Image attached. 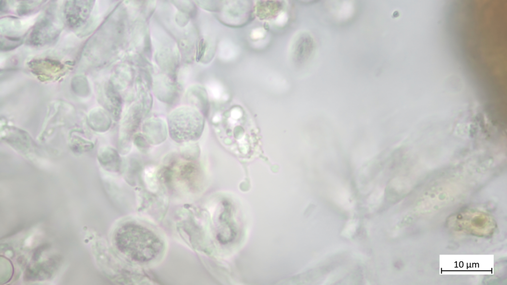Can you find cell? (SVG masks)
Listing matches in <instances>:
<instances>
[{"mask_svg": "<svg viewBox=\"0 0 507 285\" xmlns=\"http://www.w3.org/2000/svg\"><path fill=\"white\" fill-rule=\"evenodd\" d=\"M115 241L120 252L138 262L151 261L162 248L161 239L153 232L136 223H126L119 227Z\"/></svg>", "mask_w": 507, "mask_h": 285, "instance_id": "6da1fadb", "label": "cell"}, {"mask_svg": "<svg viewBox=\"0 0 507 285\" xmlns=\"http://www.w3.org/2000/svg\"><path fill=\"white\" fill-rule=\"evenodd\" d=\"M204 125L203 115L190 107H181L169 116L167 125L170 138L179 143L196 142L201 136Z\"/></svg>", "mask_w": 507, "mask_h": 285, "instance_id": "7a4b0ae2", "label": "cell"}, {"mask_svg": "<svg viewBox=\"0 0 507 285\" xmlns=\"http://www.w3.org/2000/svg\"><path fill=\"white\" fill-rule=\"evenodd\" d=\"M219 19L223 24L234 27L242 26L252 20L254 6L251 1H220Z\"/></svg>", "mask_w": 507, "mask_h": 285, "instance_id": "3957f363", "label": "cell"}, {"mask_svg": "<svg viewBox=\"0 0 507 285\" xmlns=\"http://www.w3.org/2000/svg\"><path fill=\"white\" fill-rule=\"evenodd\" d=\"M141 118V114L138 109L133 108L128 111L122 120L119 131V149L123 155L127 154L131 149L133 138L140 124Z\"/></svg>", "mask_w": 507, "mask_h": 285, "instance_id": "277c9868", "label": "cell"}, {"mask_svg": "<svg viewBox=\"0 0 507 285\" xmlns=\"http://www.w3.org/2000/svg\"><path fill=\"white\" fill-rule=\"evenodd\" d=\"M316 49L314 39L310 33L301 32L293 40L291 52L292 60L297 64H304L313 57Z\"/></svg>", "mask_w": 507, "mask_h": 285, "instance_id": "5b68a950", "label": "cell"}, {"mask_svg": "<svg viewBox=\"0 0 507 285\" xmlns=\"http://www.w3.org/2000/svg\"><path fill=\"white\" fill-rule=\"evenodd\" d=\"M142 131V134L151 145H154L163 142L169 134L167 123L158 117L146 120L143 124Z\"/></svg>", "mask_w": 507, "mask_h": 285, "instance_id": "8992f818", "label": "cell"}, {"mask_svg": "<svg viewBox=\"0 0 507 285\" xmlns=\"http://www.w3.org/2000/svg\"><path fill=\"white\" fill-rule=\"evenodd\" d=\"M66 4L65 13L68 24L72 27L82 24L87 18L92 7L91 1H73Z\"/></svg>", "mask_w": 507, "mask_h": 285, "instance_id": "52a82bcc", "label": "cell"}, {"mask_svg": "<svg viewBox=\"0 0 507 285\" xmlns=\"http://www.w3.org/2000/svg\"><path fill=\"white\" fill-rule=\"evenodd\" d=\"M256 4V14L261 19L274 17L283 9V4L281 1H260Z\"/></svg>", "mask_w": 507, "mask_h": 285, "instance_id": "ba28073f", "label": "cell"}, {"mask_svg": "<svg viewBox=\"0 0 507 285\" xmlns=\"http://www.w3.org/2000/svg\"><path fill=\"white\" fill-rule=\"evenodd\" d=\"M103 150L101 158L103 164L110 170L118 171L121 161L118 152L111 147H108Z\"/></svg>", "mask_w": 507, "mask_h": 285, "instance_id": "9c48e42d", "label": "cell"}, {"mask_svg": "<svg viewBox=\"0 0 507 285\" xmlns=\"http://www.w3.org/2000/svg\"><path fill=\"white\" fill-rule=\"evenodd\" d=\"M180 153L186 161H193L197 159L200 154V149L195 142H190L181 144Z\"/></svg>", "mask_w": 507, "mask_h": 285, "instance_id": "30bf717a", "label": "cell"}, {"mask_svg": "<svg viewBox=\"0 0 507 285\" xmlns=\"http://www.w3.org/2000/svg\"><path fill=\"white\" fill-rule=\"evenodd\" d=\"M133 143L142 152L146 153L150 149L151 144L142 133H137L134 135Z\"/></svg>", "mask_w": 507, "mask_h": 285, "instance_id": "8fae6325", "label": "cell"}]
</instances>
